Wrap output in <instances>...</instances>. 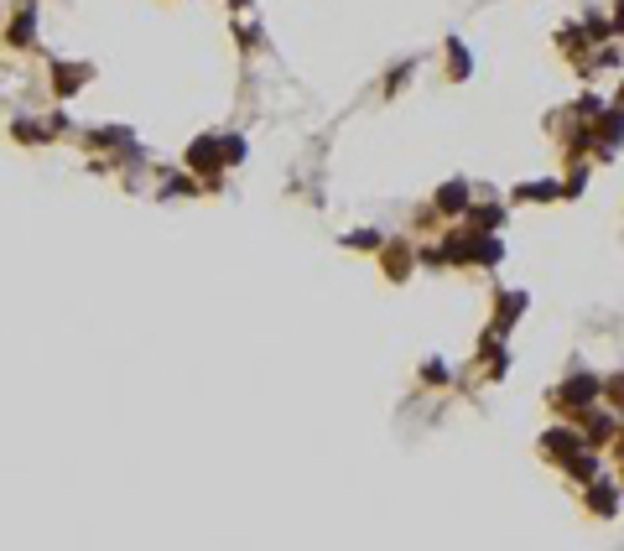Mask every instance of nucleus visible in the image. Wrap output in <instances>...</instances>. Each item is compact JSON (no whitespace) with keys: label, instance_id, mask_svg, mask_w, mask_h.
<instances>
[{"label":"nucleus","instance_id":"7","mask_svg":"<svg viewBox=\"0 0 624 551\" xmlns=\"http://www.w3.org/2000/svg\"><path fill=\"white\" fill-rule=\"evenodd\" d=\"M385 266H390V276H401L406 271V250H385Z\"/></svg>","mask_w":624,"mask_h":551},{"label":"nucleus","instance_id":"4","mask_svg":"<svg viewBox=\"0 0 624 551\" xmlns=\"http://www.w3.org/2000/svg\"><path fill=\"white\" fill-rule=\"evenodd\" d=\"M448 73H453V78H468V52H463L458 37L448 42Z\"/></svg>","mask_w":624,"mask_h":551},{"label":"nucleus","instance_id":"3","mask_svg":"<svg viewBox=\"0 0 624 551\" xmlns=\"http://www.w3.org/2000/svg\"><path fill=\"white\" fill-rule=\"evenodd\" d=\"M78 84H89V63H58V73H52V89L73 94Z\"/></svg>","mask_w":624,"mask_h":551},{"label":"nucleus","instance_id":"2","mask_svg":"<svg viewBox=\"0 0 624 551\" xmlns=\"http://www.w3.org/2000/svg\"><path fill=\"white\" fill-rule=\"evenodd\" d=\"M598 390H604V385H598L593 375H578V380H567V385L557 390V406H588Z\"/></svg>","mask_w":624,"mask_h":551},{"label":"nucleus","instance_id":"1","mask_svg":"<svg viewBox=\"0 0 624 551\" xmlns=\"http://www.w3.org/2000/svg\"><path fill=\"white\" fill-rule=\"evenodd\" d=\"M6 42H11V47H32V42H37V6H32V0H26V6H16V11H11Z\"/></svg>","mask_w":624,"mask_h":551},{"label":"nucleus","instance_id":"5","mask_svg":"<svg viewBox=\"0 0 624 551\" xmlns=\"http://www.w3.org/2000/svg\"><path fill=\"white\" fill-rule=\"evenodd\" d=\"M520 307H526V297H505V302H500V328L515 323V312H520Z\"/></svg>","mask_w":624,"mask_h":551},{"label":"nucleus","instance_id":"8","mask_svg":"<svg viewBox=\"0 0 624 551\" xmlns=\"http://www.w3.org/2000/svg\"><path fill=\"white\" fill-rule=\"evenodd\" d=\"M593 510L609 515V510H614V489H593Z\"/></svg>","mask_w":624,"mask_h":551},{"label":"nucleus","instance_id":"6","mask_svg":"<svg viewBox=\"0 0 624 551\" xmlns=\"http://www.w3.org/2000/svg\"><path fill=\"white\" fill-rule=\"evenodd\" d=\"M437 203H442V208H463V188H458V182H453V188H442Z\"/></svg>","mask_w":624,"mask_h":551},{"label":"nucleus","instance_id":"9","mask_svg":"<svg viewBox=\"0 0 624 551\" xmlns=\"http://www.w3.org/2000/svg\"><path fill=\"white\" fill-rule=\"evenodd\" d=\"M609 390H614V396H619V406H624V375H619V380H609Z\"/></svg>","mask_w":624,"mask_h":551}]
</instances>
